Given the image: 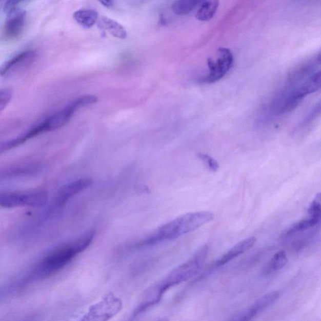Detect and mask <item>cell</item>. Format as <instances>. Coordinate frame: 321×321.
Listing matches in <instances>:
<instances>
[{
    "label": "cell",
    "instance_id": "obj_19",
    "mask_svg": "<svg viewBox=\"0 0 321 321\" xmlns=\"http://www.w3.org/2000/svg\"><path fill=\"white\" fill-rule=\"evenodd\" d=\"M308 212L311 215V217L321 220V196L319 193L316 196V198L312 202L310 206Z\"/></svg>",
    "mask_w": 321,
    "mask_h": 321
},
{
    "label": "cell",
    "instance_id": "obj_9",
    "mask_svg": "<svg viewBox=\"0 0 321 321\" xmlns=\"http://www.w3.org/2000/svg\"><path fill=\"white\" fill-rule=\"evenodd\" d=\"M26 12L19 7L7 13L4 28V36L8 41L15 40L23 32Z\"/></svg>",
    "mask_w": 321,
    "mask_h": 321
},
{
    "label": "cell",
    "instance_id": "obj_15",
    "mask_svg": "<svg viewBox=\"0 0 321 321\" xmlns=\"http://www.w3.org/2000/svg\"><path fill=\"white\" fill-rule=\"evenodd\" d=\"M203 1L199 0H180L174 2L173 12L178 15H186L190 13L197 7L200 6Z\"/></svg>",
    "mask_w": 321,
    "mask_h": 321
},
{
    "label": "cell",
    "instance_id": "obj_18",
    "mask_svg": "<svg viewBox=\"0 0 321 321\" xmlns=\"http://www.w3.org/2000/svg\"><path fill=\"white\" fill-rule=\"evenodd\" d=\"M321 115V100L314 107L311 109L308 114L304 118L302 122V126H306L309 124L313 122L315 119H317Z\"/></svg>",
    "mask_w": 321,
    "mask_h": 321
},
{
    "label": "cell",
    "instance_id": "obj_3",
    "mask_svg": "<svg viewBox=\"0 0 321 321\" xmlns=\"http://www.w3.org/2000/svg\"><path fill=\"white\" fill-rule=\"evenodd\" d=\"M214 214L202 211L185 214L160 227L138 244L139 246H150L161 242L171 240L193 232L213 220Z\"/></svg>",
    "mask_w": 321,
    "mask_h": 321
},
{
    "label": "cell",
    "instance_id": "obj_11",
    "mask_svg": "<svg viewBox=\"0 0 321 321\" xmlns=\"http://www.w3.org/2000/svg\"><path fill=\"white\" fill-rule=\"evenodd\" d=\"M37 57V53L33 50H27L16 55L6 63L3 65L1 68L2 77L13 74V73L29 67L34 63Z\"/></svg>",
    "mask_w": 321,
    "mask_h": 321
},
{
    "label": "cell",
    "instance_id": "obj_25",
    "mask_svg": "<svg viewBox=\"0 0 321 321\" xmlns=\"http://www.w3.org/2000/svg\"><path fill=\"white\" fill-rule=\"evenodd\" d=\"M320 196H321V193H320Z\"/></svg>",
    "mask_w": 321,
    "mask_h": 321
},
{
    "label": "cell",
    "instance_id": "obj_24",
    "mask_svg": "<svg viewBox=\"0 0 321 321\" xmlns=\"http://www.w3.org/2000/svg\"><path fill=\"white\" fill-rule=\"evenodd\" d=\"M157 321H170L167 317L162 318V319H159Z\"/></svg>",
    "mask_w": 321,
    "mask_h": 321
},
{
    "label": "cell",
    "instance_id": "obj_10",
    "mask_svg": "<svg viewBox=\"0 0 321 321\" xmlns=\"http://www.w3.org/2000/svg\"><path fill=\"white\" fill-rule=\"evenodd\" d=\"M92 184V180L91 178H84L64 185L59 190L56 196L55 207L57 208L63 207L73 197L91 187Z\"/></svg>",
    "mask_w": 321,
    "mask_h": 321
},
{
    "label": "cell",
    "instance_id": "obj_16",
    "mask_svg": "<svg viewBox=\"0 0 321 321\" xmlns=\"http://www.w3.org/2000/svg\"><path fill=\"white\" fill-rule=\"evenodd\" d=\"M101 23L104 29L108 30L115 37L120 39L126 38L127 32L125 28L114 19L104 16L101 18Z\"/></svg>",
    "mask_w": 321,
    "mask_h": 321
},
{
    "label": "cell",
    "instance_id": "obj_1",
    "mask_svg": "<svg viewBox=\"0 0 321 321\" xmlns=\"http://www.w3.org/2000/svg\"><path fill=\"white\" fill-rule=\"evenodd\" d=\"M95 235L94 230H89L75 240L56 247L36 265L31 272L30 278L38 279L46 277L64 269L89 247Z\"/></svg>",
    "mask_w": 321,
    "mask_h": 321
},
{
    "label": "cell",
    "instance_id": "obj_23",
    "mask_svg": "<svg viewBox=\"0 0 321 321\" xmlns=\"http://www.w3.org/2000/svg\"><path fill=\"white\" fill-rule=\"evenodd\" d=\"M315 61L317 62L318 64H321V51L318 53L316 58H315Z\"/></svg>",
    "mask_w": 321,
    "mask_h": 321
},
{
    "label": "cell",
    "instance_id": "obj_6",
    "mask_svg": "<svg viewBox=\"0 0 321 321\" xmlns=\"http://www.w3.org/2000/svg\"><path fill=\"white\" fill-rule=\"evenodd\" d=\"M233 55L227 48H221L218 50L215 58L208 60L209 73L201 80L202 83H216L224 77L232 68L233 64Z\"/></svg>",
    "mask_w": 321,
    "mask_h": 321
},
{
    "label": "cell",
    "instance_id": "obj_2",
    "mask_svg": "<svg viewBox=\"0 0 321 321\" xmlns=\"http://www.w3.org/2000/svg\"><path fill=\"white\" fill-rule=\"evenodd\" d=\"M209 247L204 246L194 253L192 257L177 267L166 276L159 283L149 287L145 292L146 297L151 303L156 305L168 290L195 277L200 271L206 262Z\"/></svg>",
    "mask_w": 321,
    "mask_h": 321
},
{
    "label": "cell",
    "instance_id": "obj_8",
    "mask_svg": "<svg viewBox=\"0 0 321 321\" xmlns=\"http://www.w3.org/2000/svg\"><path fill=\"white\" fill-rule=\"evenodd\" d=\"M321 89V69L315 70L311 75L294 86H290L292 99L301 103L304 98Z\"/></svg>",
    "mask_w": 321,
    "mask_h": 321
},
{
    "label": "cell",
    "instance_id": "obj_5",
    "mask_svg": "<svg viewBox=\"0 0 321 321\" xmlns=\"http://www.w3.org/2000/svg\"><path fill=\"white\" fill-rule=\"evenodd\" d=\"M48 193L46 190H37L21 192L2 193L0 195V205L3 208H13L22 207L38 208L46 205Z\"/></svg>",
    "mask_w": 321,
    "mask_h": 321
},
{
    "label": "cell",
    "instance_id": "obj_7",
    "mask_svg": "<svg viewBox=\"0 0 321 321\" xmlns=\"http://www.w3.org/2000/svg\"><path fill=\"white\" fill-rule=\"evenodd\" d=\"M280 297L279 293L272 292L258 298L250 308L233 316L229 321H252L265 310L274 305Z\"/></svg>",
    "mask_w": 321,
    "mask_h": 321
},
{
    "label": "cell",
    "instance_id": "obj_14",
    "mask_svg": "<svg viewBox=\"0 0 321 321\" xmlns=\"http://www.w3.org/2000/svg\"><path fill=\"white\" fill-rule=\"evenodd\" d=\"M218 5L219 2L215 0L203 1L196 13V18L202 22L209 21L215 15Z\"/></svg>",
    "mask_w": 321,
    "mask_h": 321
},
{
    "label": "cell",
    "instance_id": "obj_12",
    "mask_svg": "<svg viewBox=\"0 0 321 321\" xmlns=\"http://www.w3.org/2000/svg\"><path fill=\"white\" fill-rule=\"evenodd\" d=\"M255 236L244 239V240L239 242L233 246L232 249L222 256V257L216 262L215 265L216 267H221L229 263L233 259L238 257L244 253H246L254 246L256 242Z\"/></svg>",
    "mask_w": 321,
    "mask_h": 321
},
{
    "label": "cell",
    "instance_id": "obj_21",
    "mask_svg": "<svg viewBox=\"0 0 321 321\" xmlns=\"http://www.w3.org/2000/svg\"><path fill=\"white\" fill-rule=\"evenodd\" d=\"M198 156L203 162L207 165V167L213 171H216L219 169V164L212 157L207 154L199 153Z\"/></svg>",
    "mask_w": 321,
    "mask_h": 321
},
{
    "label": "cell",
    "instance_id": "obj_22",
    "mask_svg": "<svg viewBox=\"0 0 321 321\" xmlns=\"http://www.w3.org/2000/svg\"><path fill=\"white\" fill-rule=\"evenodd\" d=\"M101 3L104 5V6L107 7H111L113 5V2H101Z\"/></svg>",
    "mask_w": 321,
    "mask_h": 321
},
{
    "label": "cell",
    "instance_id": "obj_20",
    "mask_svg": "<svg viewBox=\"0 0 321 321\" xmlns=\"http://www.w3.org/2000/svg\"><path fill=\"white\" fill-rule=\"evenodd\" d=\"M13 91L12 89L5 88L1 90L0 92V111L1 112L7 108L8 104L12 99Z\"/></svg>",
    "mask_w": 321,
    "mask_h": 321
},
{
    "label": "cell",
    "instance_id": "obj_4",
    "mask_svg": "<svg viewBox=\"0 0 321 321\" xmlns=\"http://www.w3.org/2000/svg\"><path fill=\"white\" fill-rule=\"evenodd\" d=\"M123 308L122 299L109 292L92 304L77 321H109L116 317Z\"/></svg>",
    "mask_w": 321,
    "mask_h": 321
},
{
    "label": "cell",
    "instance_id": "obj_17",
    "mask_svg": "<svg viewBox=\"0 0 321 321\" xmlns=\"http://www.w3.org/2000/svg\"><path fill=\"white\" fill-rule=\"evenodd\" d=\"M288 262L286 253L283 250L275 253L274 257L270 260L268 269L270 272H275L283 269Z\"/></svg>",
    "mask_w": 321,
    "mask_h": 321
},
{
    "label": "cell",
    "instance_id": "obj_13",
    "mask_svg": "<svg viewBox=\"0 0 321 321\" xmlns=\"http://www.w3.org/2000/svg\"><path fill=\"white\" fill-rule=\"evenodd\" d=\"M74 18L81 26L85 29H90L96 23L98 14L94 10H79L74 13Z\"/></svg>",
    "mask_w": 321,
    "mask_h": 321
}]
</instances>
